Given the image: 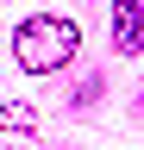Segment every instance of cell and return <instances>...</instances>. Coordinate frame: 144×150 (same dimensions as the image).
Segmentation results:
<instances>
[{
	"mask_svg": "<svg viewBox=\"0 0 144 150\" xmlns=\"http://www.w3.org/2000/svg\"><path fill=\"white\" fill-rule=\"evenodd\" d=\"M75 44H82V25L63 19V13H38V19H25V25L13 31V56H19V69H31V75H57L69 56H75Z\"/></svg>",
	"mask_w": 144,
	"mask_h": 150,
	"instance_id": "6da1fadb",
	"label": "cell"
},
{
	"mask_svg": "<svg viewBox=\"0 0 144 150\" xmlns=\"http://www.w3.org/2000/svg\"><path fill=\"white\" fill-rule=\"evenodd\" d=\"M113 44L125 56L144 50V6H138V0H119V6H113Z\"/></svg>",
	"mask_w": 144,
	"mask_h": 150,
	"instance_id": "7a4b0ae2",
	"label": "cell"
},
{
	"mask_svg": "<svg viewBox=\"0 0 144 150\" xmlns=\"http://www.w3.org/2000/svg\"><path fill=\"white\" fill-rule=\"evenodd\" d=\"M0 131H38V112L25 100H0Z\"/></svg>",
	"mask_w": 144,
	"mask_h": 150,
	"instance_id": "3957f363",
	"label": "cell"
}]
</instances>
